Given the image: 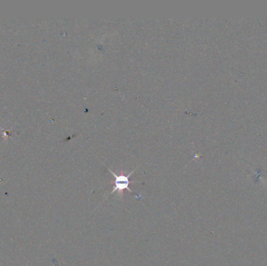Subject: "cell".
Instances as JSON below:
<instances>
[{"label": "cell", "mask_w": 267, "mask_h": 266, "mask_svg": "<svg viewBox=\"0 0 267 266\" xmlns=\"http://www.w3.org/2000/svg\"><path fill=\"white\" fill-rule=\"evenodd\" d=\"M136 169L137 168H135L133 171L130 172V173H129L127 176L123 175V174H121V175H117V174L115 173H113L111 169H108L109 171H110L112 173V175L114 177V186H113V190H112L111 192L108 194V196L110 195V194H113L114 192H118L119 194H122L124 190H127L129 192L132 193V191L130 190V187H129V185H130V184L131 183L130 181V180H129V178H130V176L134 173V172L135 171Z\"/></svg>", "instance_id": "6da1fadb"}]
</instances>
